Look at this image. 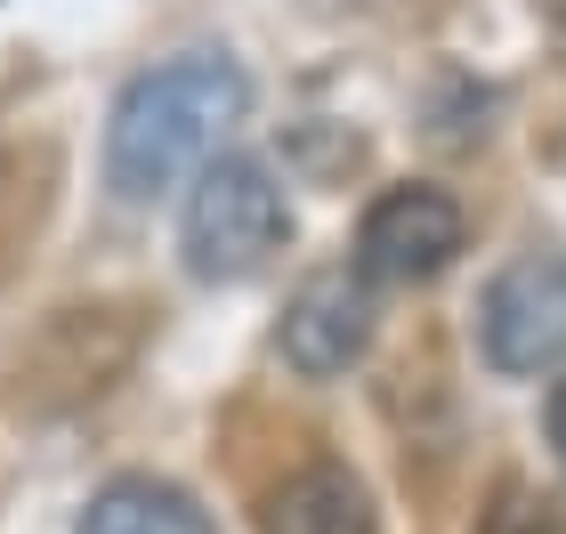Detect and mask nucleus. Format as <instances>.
Masks as SVG:
<instances>
[{
  "mask_svg": "<svg viewBox=\"0 0 566 534\" xmlns=\"http://www.w3.org/2000/svg\"><path fill=\"white\" fill-rule=\"evenodd\" d=\"M461 251V202L437 187H389L356 227V275L365 284H429Z\"/></svg>",
  "mask_w": 566,
  "mask_h": 534,
  "instance_id": "4",
  "label": "nucleus"
},
{
  "mask_svg": "<svg viewBox=\"0 0 566 534\" xmlns=\"http://www.w3.org/2000/svg\"><path fill=\"white\" fill-rule=\"evenodd\" d=\"M260 534H373V494L340 462H316L275 486V502L260 511Z\"/></svg>",
  "mask_w": 566,
  "mask_h": 534,
  "instance_id": "6",
  "label": "nucleus"
},
{
  "mask_svg": "<svg viewBox=\"0 0 566 534\" xmlns=\"http://www.w3.org/2000/svg\"><path fill=\"white\" fill-rule=\"evenodd\" d=\"M478 341L494 373H551L566 365V251L510 260L478 300Z\"/></svg>",
  "mask_w": 566,
  "mask_h": 534,
  "instance_id": "3",
  "label": "nucleus"
},
{
  "mask_svg": "<svg viewBox=\"0 0 566 534\" xmlns=\"http://www.w3.org/2000/svg\"><path fill=\"white\" fill-rule=\"evenodd\" d=\"M283 365L307 373V380H332V373H348L356 356L373 348V292H365V275H348V268H324V275H307V284L283 300Z\"/></svg>",
  "mask_w": 566,
  "mask_h": 534,
  "instance_id": "5",
  "label": "nucleus"
},
{
  "mask_svg": "<svg viewBox=\"0 0 566 534\" xmlns=\"http://www.w3.org/2000/svg\"><path fill=\"white\" fill-rule=\"evenodd\" d=\"M73 534H219L202 519L195 494H178L170 478H114V486L90 494V511Z\"/></svg>",
  "mask_w": 566,
  "mask_h": 534,
  "instance_id": "7",
  "label": "nucleus"
},
{
  "mask_svg": "<svg viewBox=\"0 0 566 534\" xmlns=\"http://www.w3.org/2000/svg\"><path fill=\"white\" fill-rule=\"evenodd\" d=\"M283 235H292V211H283V187L260 155H219L195 178L187 219H178V243H187V268L202 284H243L260 275Z\"/></svg>",
  "mask_w": 566,
  "mask_h": 534,
  "instance_id": "2",
  "label": "nucleus"
},
{
  "mask_svg": "<svg viewBox=\"0 0 566 534\" xmlns=\"http://www.w3.org/2000/svg\"><path fill=\"white\" fill-rule=\"evenodd\" d=\"M243 114H251V73L219 49H187V57L138 73L106 122V187L122 202H154L187 170L202 178Z\"/></svg>",
  "mask_w": 566,
  "mask_h": 534,
  "instance_id": "1",
  "label": "nucleus"
},
{
  "mask_svg": "<svg viewBox=\"0 0 566 534\" xmlns=\"http://www.w3.org/2000/svg\"><path fill=\"white\" fill-rule=\"evenodd\" d=\"M478 534H566V511L551 494H534L526 478H502L478 511Z\"/></svg>",
  "mask_w": 566,
  "mask_h": 534,
  "instance_id": "8",
  "label": "nucleus"
},
{
  "mask_svg": "<svg viewBox=\"0 0 566 534\" xmlns=\"http://www.w3.org/2000/svg\"><path fill=\"white\" fill-rule=\"evenodd\" d=\"M551 446H558V462H566V380L551 389Z\"/></svg>",
  "mask_w": 566,
  "mask_h": 534,
  "instance_id": "9",
  "label": "nucleus"
}]
</instances>
